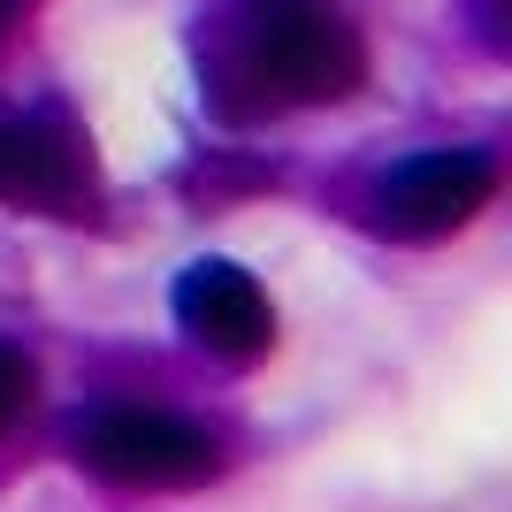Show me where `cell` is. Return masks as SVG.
I'll list each match as a JSON object with an SVG mask.
<instances>
[{
  "label": "cell",
  "mask_w": 512,
  "mask_h": 512,
  "mask_svg": "<svg viewBox=\"0 0 512 512\" xmlns=\"http://www.w3.org/2000/svg\"><path fill=\"white\" fill-rule=\"evenodd\" d=\"M230 23H237V39H245V54H253L276 107L352 100L367 77L360 31L337 16V0H237Z\"/></svg>",
  "instance_id": "obj_1"
},
{
  "label": "cell",
  "mask_w": 512,
  "mask_h": 512,
  "mask_svg": "<svg viewBox=\"0 0 512 512\" xmlns=\"http://www.w3.org/2000/svg\"><path fill=\"white\" fill-rule=\"evenodd\" d=\"M77 467L115 482V490H192L222 474V444L207 428L176 421V413H146V406H107L92 421H77L69 436Z\"/></svg>",
  "instance_id": "obj_2"
},
{
  "label": "cell",
  "mask_w": 512,
  "mask_h": 512,
  "mask_svg": "<svg viewBox=\"0 0 512 512\" xmlns=\"http://www.w3.org/2000/svg\"><path fill=\"white\" fill-rule=\"evenodd\" d=\"M497 192V161L490 153H413L375 184V230L428 245V237L467 230Z\"/></svg>",
  "instance_id": "obj_3"
},
{
  "label": "cell",
  "mask_w": 512,
  "mask_h": 512,
  "mask_svg": "<svg viewBox=\"0 0 512 512\" xmlns=\"http://www.w3.org/2000/svg\"><path fill=\"white\" fill-rule=\"evenodd\" d=\"M176 321H184L192 344H207L214 360H230V367L260 360L276 344V314H268L260 283L237 260H192L176 276Z\"/></svg>",
  "instance_id": "obj_4"
},
{
  "label": "cell",
  "mask_w": 512,
  "mask_h": 512,
  "mask_svg": "<svg viewBox=\"0 0 512 512\" xmlns=\"http://www.w3.org/2000/svg\"><path fill=\"white\" fill-rule=\"evenodd\" d=\"M92 184L85 138L46 115H0V199L8 207H39V214H77Z\"/></svg>",
  "instance_id": "obj_5"
},
{
  "label": "cell",
  "mask_w": 512,
  "mask_h": 512,
  "mask_svg": "<svg viewBox=\"0 0 512 512\" xmlns=\"http://www.w3.org/2000/svg\"><path fill=\"white\" fill-rule=\"evenodd\" d=\"M31 390H39V375H31V360H23L16 344H0V436L31 413Z\"/></svg>",
  "instance_id": "obj_6"
},
{
  "label": "cell",
  "mask_w": 512,
  "mask_h": 512,
  "mask_svg": "<svg viewBox=\"0 0 512 512\" xmlns=\"http://www.w3.org/2000/svg\"><path fill=\"white\" fill-rule=\"evenodd\" d=\"M474 23H482L490 54H512V0H474Z\"/></svg>",
  "instance_id": "obj_7"
},
{
  "label": "cell",
  "mask_w": 512,
  "mask_h": 512,
  "mask_svg": "<svg viewBox=\"0 0 512 512\" xmlns=\"http://www.w3.org/2000/svg\"><path fill=\"white\" fill-rule=\"evenodd\" d=\"M23 16V0H0V39H8V23Z\"/></svg>",
  "instance_id": "obj_8"
}]
</instances>
